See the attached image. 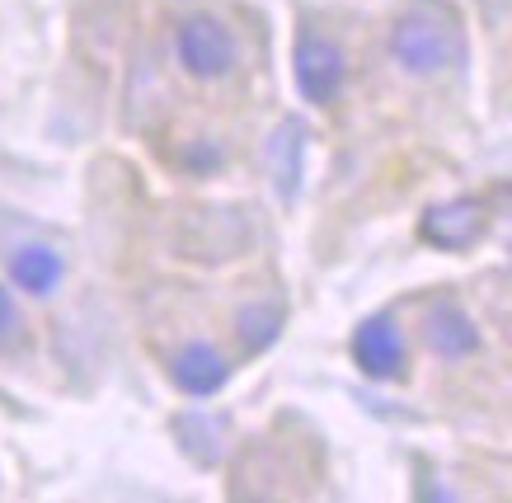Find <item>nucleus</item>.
<instances>
[{
    "instance_id": "nucleus-12",
    "label": "nucleus",
    "mask_w": 512,
    "mask_h": 503,
    "mask_svg": "<svg viewBox=\"0 0 512 503\" xmlns=\"http://www.w3.org/2000/svg\"><path fill=\"white\" fill-rule=\"evenodd\" d=\"M15 330H19V306H15V297L0 287V344H5Z\"/></svg>"
},
{
    "instance_id": "nucleus-10",
    "label": "nucleus",
    "mask_w": 512,
    "mask_h": 503,
    "mask_svg": "<svg viewBox=\"0 0 512 503\" xmlns=\"http://www.w3.org/2000/svg\"><path fill=\"white\" fill-rule=\"evenodd\" d=\"M282 320H287V311H282L278 301H254V306H245L240 311V344L249 348V353H259V348H268L273 339L282 334Z\"/></svg>"
},
{
    "instance_id": "nucleus-11",
    "label": "nucleus",
    "mask_w": 512,
    "mask_h": 503,
    "mask_svg": "<svg viewBox=\"0 0 512 503\" xmlns=\"http://www.w3.org/2000/svg\"><path fill=\"white\" fill-rule=\"evenodd\" d=\"M184 165H188V170H217V165H221V151L212 142H193L184 151Z\"/></svg>"
},
{
    "instance_id": "nucleus-1",
    "label": "nucleus",
    "mask_w": 512,
    "mask_h": 503,
    "mask_svg": "<svg viewBox=\"0 0 512 503\" xmlns=\"http://www.w3.org/2000/svg\"><path fill=\"white\" fill-rule=\"evenodd\" d=\"M390 52H395V62L409 76H437L442 66H451L461 57V43L433 15H404L395 24V33H390Z\"/></svg>"
},
{
    "instance_id": "nucleus-6",
    "label": "nucleus",
    "mask_w": 512,
    "mask_h": 503,
    "mask_svg": "<svg viewBox=\"0 0 512 503\" xmlns=\"http://www.w3.org/2000/svg\"><path fill=\"white\" fill-rule=\"evenodd\" d=\"M170 377L188 395H212L226 386V358L212 344H184L170 362Z\"/></svg>"
},
{
    "instance_id": "nucleus-2",
    "label": "nucleus",
    "mask_w": 512,
    "mask_h": 503,
    "mask_svg": "<svg viewBox=\"0 0 512 503\" xmlns=\"http://www.w3.org/2000/svg\"><path fill=\"white\" fill-rule=\"evenodd\" d=\"M174 48H179V62H184L188 76L198 80H217L226 76L235 66V57H240V48H235V33L221 24V19L212 15H193L179 24V38H174Z\"/></svg>"
},
{
    "instance_id": "nucleus-7",
    "label": "nucleus",
    "mask_w": 512,
    "mask_h": 503,
    "mask_svg": "<svg viewBox=\"0 0 512 503\" xmlns=\"http://www.w3.org/2000/svg\"><path fill=\"white\" fill-rule=\"evenodd\" d=\"M10 278H15L19 292H29V297H52L66 278V259L52 245H24L15 250L10 259Z\"/></svg>"
},
{
    "instance_id": "nucleus-9",
    "label": "nucleus",
    "mask_w": 512,
    "mask_h": 503,
    "mask_svg": "<svg viewBox=\"0 0 512 503\" xmlns=\"http://www.w3.org/2000/svg\"><path fill=\"white\" fill-rule=\"evenodd\" d=\"M301 142H306V127L301 123H282L273 146H268V170L278 184V198H292L301 184Z\"/></svg>"
},
{
    "instance_id": "nucleus-3",
    "label": "nucleus",
    "mask_w": 512,
    "mask_h": 503,
    "mask_svg": "<svg viewBox=\"0 0 512 503\" xmlns=\"http://www.w3.org/2000/svg\"><path fill=\"white\" fill-rule=\"evenodd\" d=\"M348 80V62H343L339 43H329L320 33H301L296 43V90L311 104H334L343 95Z\"/></svg>"
},
{
    "instance_id": "nucleus-5",
    "label": "nucleus",
    "mask_w": 512,
    "mask_h": 503,
    "mask_svg": "<svg viewBox=\"0 0 512 503\" xmlns=\"http://www.w3.org/2000/svg\"><path fill=\"white\" fill-rule=\"evenodd\" d=\"M480 236H484V207L470 203V198L442 203L423 217V240L437 245V250H470Z\"/></svg>"
},
{
    "instance_id": "nucleus-8",
    "label": "nucleus",
    "mask_w": 512,
    "mask_h": 503,
    "mask_svg": "<svg viewBox=\"0 0 512 503\" xmlns=\"http://www.w3.org/2000/svg\"><path fill=\"white\" fill-rule=\"evenodd\" d=\"M428 348L433 353H442V358H470L475 348H480V330H475V320H470L461 306H451V301H442V306H433L428 311Z\"/></svg>"
},
{
    "instance_id": "nucleus-4",
    "label": "nucleus",
    "mask_w": 512,
    "mask_h": 503,
    "mask_svg": "<svg viewBox=\"0 0 512 503\" xmlns=\"http://www.w3.org/2000/svg\"><path fill=\"white\" fill-rule=\"evenodd\" d=\"M353 362L372 381L404 377L409 348H404L400 325H395L390 315H372V320H362V325H357V334H353Z\"/></svg>"
}]
</instances>
